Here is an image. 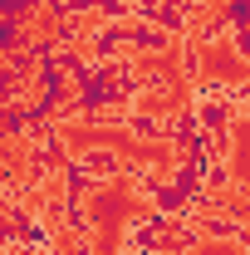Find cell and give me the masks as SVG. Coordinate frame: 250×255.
I'll return each mask as SVG.
<instances>
[{
	"label": "cell",
	"instance_id": "1",
	"mask_svg": "<svg viewBox=\"0 0 250 255\" xmlns=\"http://www.w3.org/2000/svg\"><path fill=\"white\" fill-rule=\"evenodd\" d=\"M59 147L74 162H89L94 152H108V172H147L152 182H172L182 172V147L172 137H142L118 123H64Z\"/></svg>",
	"mask_w": 250,
	"mask_h": 255
},
{
	"label": "cell",
	"instance_id": "2",
	"mask_svg": "<svg viewBox=\"0 0 250 255\" xmlns=\"http://www.w3.org/2000/svg\"><path fill=\"white\" fill-rule=\"evenodd\" d=\"M152 187L137 172H108L79 191V216L89 231V255H127V231L152 216Z\"/></svg>",
	"mask_w": 250,
	"mask_h": 255
},
{
	"label": "cell",
	"instance_id": "3",
	"mask_svg": "<svg viewBox=\"0 0 250 255\" xmlns=\"http://www.w3.org/2000/svg\"><path fill=\"white\" fill-rule=\"evenodd\" d=\"M196 84H201V89H236V84H250V59L231 39H201V44H196Z\"/></svg>",
	"mask_w": 250,
	"mask_h": 255
},
{
	"label": "cell",
	"instance_id": "4",
	"mask_svg": "<svg viewBox=\"0 0 250 255\" xmlns=\"http://www.w3.org/2000/svg\"><path fill=\"white\" fill-rule=\"evenodd\" d=\"M226 182L241 196L250 191V113H236L226 128Z\"/></svg>",
	"mask_w": 250,
	"mask_h": 255
},
{
	"label": "cell",
	"instance_id": "5",
	"mask_svg": "<svg viewBox=\"0 0 250 255\" xmlns=\"http://www.w3.org/2000/svg\"><path fill=\"white\" fill-rule=\"evenodd\" d=\"M20 30L30 34V44H39V39H49V34L59 30V10H54V5H34L30 25H20Z\"/></svg>",
	"mask_w": 250,
	"mask_h": 255
},
{
	"label": "cell",
	"instance_id": "6",
	"mask_svg": "<svg viewBox=\"0 0 250 255\" xmlns=\"http://www.w3.org/2000/svg\"><path fill=\"white\" fill-rule=\"evenodd\" d=\"M187 255H246V241H241V236H211V241L191 246Z\"/></svg>",
	"mask_w": 250,
	"mask_h": 255
},
{
	"label": "cell",
	"instance_id": "7",
	"mask_svg": "<svg viewBox=\"0 0 250 255\" xmlns=\"http://www.w3.org/2000/svg\"><path fill=\"white\" fill-rule=\"evenodd\" d=\"M5 69H10V54H0V74H5Z\"/></svg>",
	"mask_w": 250,
	"mask_h": 255
}]
</instances>
